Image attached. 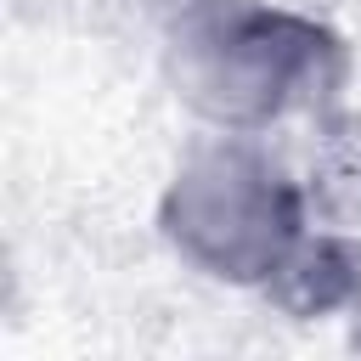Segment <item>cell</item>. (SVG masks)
I'll return each mask as SVG.
<instances>
[{
    "label": "cell",
    "mask_w": 361,
    "mask_h": 361,
    "mask_svg": "<svg viewBox=\"0 0 361 361\" xmlns=\"http://www.w3.org/2000/svg\"><path fill=\"white\" fill-rule=\"evenodd\" d=\"M118 6H124L130 17H141L147 28H158V34H164V28H175L180 17H192L203 0H118Z\"/></svg>",
    "instance_id": "cell-5"
},
{
    "label": "cell",
    "mask_w": 361,
    "mask_h": 361,
    "mask_svg": "<svg viewBox=\"0 0 361 361\" xmlns=\"http://www.w3.org/2000/svg\"><path fill=\"white\" fill-rule=\"evenodd\" d=\"M305 130L310 135H305V152L293 164H299L310 214L361 231V107L344 102Z\"/></svg>",
    "instance_id": "cell-4"
},
{
    "label": "cell",
    "mask_w": 361,
    "mask_h": 361,
    "mask_svg": "<svg viewBox=\"0 0 361 361\" xmlns=\"http://www.w3.org/2000/svg\"><path fill=\"white\" fill-rule=\"evenodd\" d=\"M254 293L293 327L350 322L361 310V231L310 214V226L288 243V254Z\"/></svg>",
    "instance_id": "cell-3"
},
{
    "label": "cell",
    "mask_w": 361,
    "mask_h": 361,
    "mask_svg": "<svg viewBox=\"0 0 361 361\" xmlns=\"http://www.w3.org/2000/svg\"><path fill=\"white\" fill-rule=\"evenodd\" d=\"M344 344H350V350H355V355H361V310H355V316H350V322H344Z\"/></svg>",
    "instance_id": "cell-6"
},
{
    "label": "cell",
    "mask_w": 361,
    "mask_h": 361,
    "mask_svg": "<svg viewBox=\"0 0 361 361\" xmlns=\"http://www.w3.org/2000/svg\"><path fill=\"white\" fill-rule=\"evenodd\" d=\"M158 68L197 130L271 135L350 102V39L282 0H203L158 34Z\"/></svg>",
    "instance_id": "cell-1"
},
{
    "label": "cell",
    "mask_w": 361,
    "mask_h": 361,
    "mask_svg": "<svg viewBox=\"0 0 361 361\" xmlns=\"http://www.w3.org/2000/svg\"><path fill=\"white\" fill-rule=\"evenodd\" d=\"M152 226L192 276L254 293L310 226V197L299 164L276 152L271 135L203 130L169 164Z\"/></svg>",
    "instance_id": "cell-2"
}]
</instances>
